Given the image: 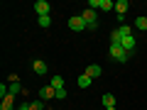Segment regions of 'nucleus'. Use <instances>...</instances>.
<instances>
[{
    "label": "nucleus",
    "instance_id": "1",
    "mask_svg": "<svg viewBox=\"0 0 147 110\" xmlns=\"http://www.w3.org/2000/svg\"><path fill=\"white\" fill-rule=\"evenodd\" d=\"M81 17H84V22H86V27H88V30H96V27H98V15H96V10L86 7Z\"/></svg>",
    "mask_w": 147,
    "mask_h": 110
},
{
    "label": "nucleus",
    "instance_id": "2",
    "mask_svg": "<svg viewBox=\"0 0 147 110\" xmlns=\"http://www.w3.org/2000/svg\"><path fill=\"white\" fill-rule=\"evenodd\" d=\"M108 54H110V59H115V61H125V59H127V52L120 47V44H110Z\"/></svg>",
    "mask_w": 147,
    "mask_h": 110
},
{
    "label": "nucleus",
    "instance_id": "3",
    "mask_svg": "<svg viewBox=\"0 0 147 110\" xmlns=\"http://www.w3.org/2000/svg\"><path fill=\"white\" fill-rule=\"evenodd\" d=\"M69 27H71L74 32H84V30H88L81 15H74V17H69Z\"/></svg>",
    "mask_w": 147,
    "mask_h": 110
},
{
    "label": "nucleus",
    "instance_id": "4",
    "mask_svg": "<svg viewBox=\"0 0 147 110\" xmlns=\"http://www.w3.org/2000/svg\"><path fill=\"white\" fill-rule=\"evenodd\" d=\"M32 71H34L37 76H44V73L49 71V66L42 61V59H34V61H32Z\"/></svg>",
    "mask_w": 147,
    "mask_h": 110
},
{
    "label": "nucleus",
    "instance_id": "5",
    "mask_svg": "<svg viewBox=\"0 0 147 110\" xmlns=\"http://www.w3.org/2000/svg\"><path fill=\"white\" fill-rule=\"evenodd\" d=\"M52 98H57V88L54 86H44L39 91V100H52Z\"/></svg>",
    "mask_w": 147,
    "mask_h": 110
},
{
    "label": "nucleus",
    "instance_id": "6",
    "mask_svg": "<svg viewBox=\"0 0 147 110\" xmlns=\"http://www.w3.org/2000/svg\"><path fill=\"white\" fill-rule=\"evenodd\" d=\"M120 47H123V49H125V52H127V54H130V52H132V49H135V47H137V39H135V37H132V34H130V37H123V42H120Z\"/></svg>",
    "mask_w": 147,
    "mask_h": 110
},
{
    "label": "nucleus",
    "instance_id": "7",
    "mask_svg": "<svg viewBox=\"0 0 147 110\" xmlns=\"http://www.w3.org/2000/svg\"><path fill=\"white\" fill-rule=\"evenodd\" d=\"M34 10H37V15H39V17L49 15V3H47V0H37V3H34Z\"/></svg>",
    "mask_w": 147,
    "mask_h": 110
},
{
    "label": "nucleus",
    "instance_id": "8",
    "mask_svg": "<svg viewBox=\"0 0 147 110\" xmlns=\"http://www.w3.org/2000/svg\"><path fill=\"white\" fill-rule=\"evenodd\" d=\"M86 76H91V78H98V76H100V73H103V68H100L98 66V64H91V66H86Z\"/></svg>",
    "mask_w": 147,
    "mask_h": 110
},
{
    "label": "nucleus",
    "instance_id": "9",
    "mask_svg": "<svg viewBox=\"0 0 147 110\" xmlns=\"http://www.w3.org/2000/svg\"><path fill=\"white\" fill-rule=\"evenodd\" d=\"M127 7H130V5H127V0H118V3H115V12H118V17H123V15H125V12H127Z\"/></svg>",
    "mask_w": 147,
    "mask_h": 110
},
{
    "label": "nucleus",
    "instance_id": "10",
    "mask_svg": "<svg viewBox=\"0 0 147 110\" xmlns=\"http://www.w3.org/2000/svg\"><path fill=\"white\" fill-rule=\"evenodd\" d=\"M103 108H115V95L113 93H103Z\"/></svg>",
    "mask_w": 147,
    "mask_h": 110
},
{
    "label": "nucleus",
    "instance_id": "11",
    "mask_svg": "<svg viewBox=\"0 0 147 110\" xmlns=\"http://www.w3.org/2000/svg\"><path fill=\"white\" fill-rule=\"evenodd\" d=\"M91 81H93L91 76H86V73H81V76H79V88H88V86H91Z\"/></svg>",
    "mask_w": 147,
    "mask_h": 110
},
{
    "label": "nucleus",
    "instance_id": "12",
    "mask_svg": "<svg viewBox=\"0 0 147 110\" xmlns=\"http://www.w3.org/2000/svg\"><path fill=\"white\" fill-rule=\"evenodd\" d=\"M135 27H137V30H142V32H147V17L140 15V17L135 20Z\"/></svg>",
    "mask_w": 147,
    "mask_h": 110
},
{
    "label": "nucleus",
    "instance_id": "13",
    "mask_svg": "<svg viewBox=\"0 0 147 110\" xmlns=\"http://www.w3.org/2000/svg\"><path fill=\"white\" fill-rule=\"evenodd\" d=\"M49 86H54V88H64V78H61V76H52V81H49Z\"/></svg>",
    "mask_w": 147,
    "mask_h": 110
},
{
    "label": "nucleus",
    "instance_id": "14",
    "mask_svg": "<svg viewBox=\"0 0 147 110\" xmlns=\"http://www.w3.org/2000/svg\"><path fill=\"white\" fill-rule=\"evenodd\" d=\"M98 7H100L103 12H105V10H115V3H113V0H100Z\"/></svg>",
    "mask_w": 147,
    "mask_h": 110
},
{
    "label": "nucleus",
    "instance_id": "15",
    "mask_svg": "<svg viewBox=\"0 0 147 110\" xmlns=\"http://www.w3.org/2000/svg\"><path fill=\"white\" fill-rule=\"evenodd\" d=\"M120 42H123L120 32H118V30H113V32H110V44H120Z\"/></svg>",
    "mask_w": 147,
    "mask_h": 110
},
{
    "label": "nucleus",
    "instance_id": "16",
    "mask_svg": "<svg viewBox=\"0 0 147 110\" xmlns=\"http://www.w3.org/2000/svg\"><path fill=\"white\" fill-rule=\"evenodd\" d=\"M118 32H120V37H130V34H132V27L123 25V27H118Z\"/></svg>",
    "mask_w": 147,
    "mask_h": 110
},
{
    "label": "nucleus",
    "instance_id": "17",
    "mask_svg": "<svg viewBox=\"0 0 147 110\" xmlns=\"http://www.w3.org/2000/svg\"><path fill=\"white\" fill-rule=\"evenodd\" d=\"M37 22H39V27H49V25H52V20H49V15H42V17H39Z\"/></svg>",
    "mask_w": 147,
    "mask_h": 110
},
{
    "label": "nucleus",
    "instance_id": "18",
    "mask_svg": "<svg viewBox=\"0 0 147 110\" xmlns=\"http://www.w3.org/2000/svg\"><path fill=\"white\" fill-rule=\"evenodd\" d=\"M32 110H44V100H32Z\"/></svg>",
    "mask_w": 147,
    "mask_h": 110
},
{
    "label": "nucleus",
    "instance_id": "19",
    "mask_svg": "<svg viewBox=\"0 0 147 110\" xmlns=\"http://www.w3.org/2000/svg\"><path fill=\"white\" fill-rule=\"evenodd\" d=\"M57 100H66V88H59L57 91Z\"/></svg>",
    "mask_w": 147,
    "mask_h": 110
},
{
    "label": "nucleus",
    "instance_id": "20",
    "mask_svg": "<svg viewBox=\"0 0 147 110\" xmlns=\"http://www.w3.org/2000/svg\"><path fill=\"white\" fill-rule=\"evenodd\" d=\"M7 81H10V83H20V78H17V73H10V78H7Z\"/></svg>",
    "mask_w": 147,
    "mask_h": 110
},
{
    "label": "nucleus",
    "instance_id": "21",
    "mask_svg": "<svg viewBox=\"0 0 147 110\" xmlns=\"http://www.w3.org/2000/svg\"><path fill=\"white\" fill-rule=\"evenodd\" d=\"M17 110H32V105H30V103H25V105H20Z\"/></svg>",
    "mask_w": 147,
    "mask_h": 110
},
{
    "label": "nucleus",
    "instance_id": "22",
    "mask_svg": "<svg viewBox=\"0 0 147 110\" xmlns=\"http://www.w3.org/2000/svg\"><path fill=\"white\" fill-rule=\"evenodd\" d=\"M105 110H115V108H105Z\"/></svg>",
    "mask_w": 147,
    "mask_h": 110
},
{
    "label": "nucleus",
    "instance_id": "23",
    "mask_svg": "<svg viewBox=\"0 0 147 110\" xmlns=\"http://www.w3.org/2000/svg\"><path fill=\"white\" fill-rule=\"evenodd\" d=\"M98 110H105V108H98Z\"/></svg>",
    "mask_w": 147,
    "mask_h": 110
},
{
    "label": "nucleus",
    "instance_id": "24",
    "mask_svg": "<svg viewBox=\"0 0 147 110\" xmlns=\"http://www.w3.org/2000/svg\"><path fill=\"white\" fill-rule=\"evenodd\" d=\"M145 17H147V12H145Z\"/></svg>",
    "mask_w": 147,
    "mask_h": 110
}]
</instances>
